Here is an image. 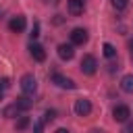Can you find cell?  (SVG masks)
<instances>
[{"label":"cell","mask_w":133,"mask_h":133,"mask_svg":"<svg viewBox=\"0 0 133 133\" xmlns=\"http://www.w3.org/2000/svg\"><path fill=\"white\" fill-rule=\"evenodd\" d=\"M21 89H23L25 96H33V94H35V89H37V81H35V77H33L31 73H27V75L21 77Z\"/></svg>","instance_id":"obj_1"},{"label":"cell","mask_w":133,"mask_h":133,"mask_svg":"<svg viewBox=\"0 0 133 133\" xmlns=\"http://www.w3.org/2000/svg\"><path fill=\"white\" fill-rule=\"evenodd\" d=\"M96 71H98V60L91 54H85L81 58V73L83 75H94Z\"/></svg>","instance_id":"obj_2"},{"label":"cell","mask_w":133,"mask_h":133,"mask_svg":"<svg viewBox=\"0 0 133 133\" xmlns=\"http://www.w3.org/2000/svg\"><path fill=\"white\" fill-rule=\"evenodd\" d=\"M73 110H75L77 116H87V114L91 112V102H89L87 98H79V100H75Z\"/></svg>","instance_id":"obj_3"},{"label":"cell","mask_w":133,"mask_h":133,"mask_svg":"<svg viewBox=\"0 0 133 133\" xmlns=\"http://www.w3.org/2000/svg\"><path fill=\"white\" fill-rule=\"evenodd\" d=\"M129 116H131L129 106L118 104V106H114V108H112V118H114L116 123H127V121H129Z\"/></svg>","instance_id":"obj_4"},{"label":"cell","mask_w":133,"mask_h":133,"mask_svg":"<svg viewBox=\"0 0 133 133\" xmlns=\"http://www.w3.org/2000/svg\"><path fill=\"white\" fill-rule=\"evenodd\" d=\"M50 79H52V83H56V85L62 87V89H75V87H77V83H75L73 79H69V77L60 75V73H54Z\"/></svg>","instance_id":"obj_5"},{"label":"cell","mask_w":133,"mask_h":133,"mask_svg":"<svg viewBox=\"0 0 133 133\" xmlns=\"http://www.w3.org/2000/svg\"><path fill=\"white\" fill-rule=\"evenodd\" d=\"M85 42H87V31H85V29L77 27V29L71 31V44H73V46H83Z\"/></svg>","instance_id":"obj_6"},{"label":"cell","mask_w":133,"mask_h":133,"mask_svg":"<svg viewBox=\"0 0 133 133\" xmlns=\"http://www.w3.org/2000/svg\"><path fill=\"white\" fill-rule=\"evenodd\" d=\"M25 25H27V21H25V17H12L10 21H8V29L12 31V33H21V31H25Z\"/></svg>","instance_id":"obj_7"},{"label":"cell","mask_w":133,"mask_h":133,"mask_svg":"<svg viewBox=\"0 0 133 133\" xmlns=\"http://www.w3.org/2000/svg\"><path fill=\"white\" fill-rule=\"evenodd\" d=\"M29 54H31V58L33 60H37V62H44L46 60V50H44V46L42 44H31L29 46Z\"/></svg>","instance_id":"obj_8"},{"label":"cell","mask_w":133,"mask_h":133,"mask_svg":"<svg viewBox=\"0 0 133 133\" xmlns=\"http://www.w3.org/2000/svg\"><path fill=\"white\" fill-rule=\"evenodd\" d=\"M66 10H69L73 17L81 15V12L85 10V0H66Z\"/></svg>","instance_id":"obj_9"},{"label":"cell","mask_w":133,"mask_h":133,"mask_svg":"<svg viewBox=\"0 0 133 133\" xmlns=\"http://www.w3.org/2000/svg\"><path fill=\"white\" fill-rule=\"evenodd\" d=\"M58 56L62 60H71L75 56V50H73V44H60L58 46Z\"/></svg>","instance_id":"obj_10"},{"label":"cell","mask_w":133,"mask_h":133,"mask_svg":"<svg viewBox=\"0 0 133 133\" xmlns=\"http://www.w3.org/2000/svg\"><path fill=\"white\" fill-rule=\"evenodd\" d=\"M15 104H17V108H19L21 112H25V110H29V108L33 106V102H31L27 96H21V98H17V100H15Z\"/></svg>","instance_id":"obj_11"},{"label":"cell","mask_w":133,"mask_h":133,"mask_svg":"<svg viewBox=\"0 0 133 133\" xmlns=\"http://www.w3.org/2000/svg\"><path fill=\"white\" fill-rule=\"evenodd\" d=\"M121 89L127 94H133V75H125L121 79Z\"/></svg>","instance_id":"obj_12"},{"label":"cell","mask_w":133,"mask_h":133,"mask_svg":"<svg viewBox=\"0 0 133 133\" xmlns=\"http://www.w3.org/2000/svg\"><path fill=\"white\" fill-rule=\"evenodd\" d=\"M21 110L17 108V104H10V106H6L4 110H2V116H6V118H12V116H17Z\"/></svg>","instance_id":"obj_13"},{"label":"cell","mask_w":133,"mask_h":133,"mask_svg":"<svg viewBox=\"0 0 133 133\" xmlns=\"http://www.w3.org/2000/svg\"><path fill=\"white\" fill-rule=\"evenodd\" d=\"M102 52H104V56H106V58H114V56H116V48H114L112 44H108V42L102 46Z\"/></svg>","instance_id":"obj_14"},{"label":"cell","mask_w":133,"mask_h":133,"mask_svg":"<svg viewBox=\"0 0 133 133\" xmlns=\"http://www.w3.org/2000/svg\"><path fill=\"white\" fill-rule=\"evenodd\" d=\"M8 87H10V79L8 77H2L0 79V98H4V94L8 91Z\"/></svg>","instance_id":"obj_15"},{"label":"cell","mask_w":133,"mask_h":133,"mask_svg":"<svg viewBox=\"0 0 133 133\" xmlns=\"http://www.w3.org/2000/svg\"><path fill=\"white\" fill-rule=\"evenodd\" d=\"M29 127V116H21L19 121H17V131H23V129H27Z\"/></svg>","instance_id":"obj_16"},{"label":"cell","mask_w":133,"mask_h":133,"mask_svg":"<svg viewBox=\"0 0 133 133\" xmlns=\"http://www.w3.org/2000/svg\"><path fill=\"white\" fill-rule=\"evenodd\" d=\"M110 2H112V6H114L116 10H125L127 4H129V0H110Z\"/></svg>","instance_id":"obj_17"},{"label":"cell","mask_w":133,"mask_h":133,"mask_svg":"<svg viewBox=\"0 0 133 133\" xmlns=\"http://www.w3.org/2000/svg\"><path fill=\"white\" fill-rule=\"evenodd\" d=\"M29 35H31V39L39 37V23H37V21L33 23V27H31V33H29Z\"/></svg>","instance_id":"obj_18"},{"label":"cell","mask_w":133,"mask_h":133,"mask_svg":"<svg viewBox=\"0 0 133 133\" xmlns=\"http://www.w3.org/2000/svg\"><path fill=\"white\" fill-rule=\"evenodd\" d=\"M54 118H56V110H46L44 121H46V123H50V121H54Z\"/></svg>","instance_id":"obj_19"},{"label":"cell","mask_w":133,"mask_h":133,"mask_svg":"<svg viewBox=\"0 0 133 133\" xmlns=\"http://www.w3.org/2000/svg\"><path fill=\"white\" fill-rule=\"evenodd\" d=\"M42 131H44V121H37L33 125V133H42Z\"/></svg>","instance_id":"obj_20"},{"label":"cell","mask_w":133,"mask_h":133,"mask_svg":"<svg viewBox=\"0 0 133 133\" xmlns=\"http://www.w3.org/2000/svg\"><path fill=\"white\" fill-rule=\"evenodd\" d=\"M127 46H129V50H131V54H133V39H129V42H127Z\"/></svg>","instance_id":"obj_21"},{"label":"cell","mask_w":133,"mask_h":133,"mask_svg":"<svg viewBox=\"0 0 133 133\" xmlns=\"http://www.w3.org/2000/svg\"><path fill=\"white\" fill-rule=\"evenodd\" d=\"M54 133H71V131H69V129H56Z\"/></svg>","instance_id":"obj_22"},{"label":"cell","mask_w":133,"mask_h":133,"mask_svg":"<svg viewBox=\"0 0 133 133\" xmlns=\"http://www.w3.org/2000/svg\"><path fill=\"white\" fill-rule=\"evenodd\" d=\"M46 4H58V0H44Z\"/></svg>","instance_id":"obj_23"},{"label":"cell","mask_w":133,"mask_h":133,"mask_svg":"<svg viewBox=\"0 0 133 133\" xmlns=\"http://www.w3.org/2000/svg\"><path fill=\"white\" fill-rule=\"evenodd\" d=\"M89 133H104V131H100V129H91Z\"/></svg>","instance_id":"obj_24"},{"label":"cell","mask_w":133,"mask_h":133,"mask_svg":"<svg viewBox=\"0 0 133 133\" xmlns=\"http://www.w3.org/2000/svg\"><path fill=\"white\" fill-rule=\"evenodd\" d=\"M131 60H133V54H131Z\"/></svg>","instance_id":"obj_25"}]
</instances>
